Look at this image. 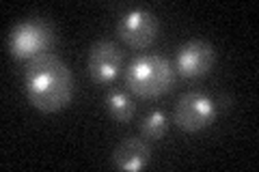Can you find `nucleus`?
<instances>
[{
  "mask_svg": "<svg viewBox=\"0 0 259 172\" xmlns=\"http://www.w3.org/2000/svg\"><path fill=\"white\" fill-rule=\"evenodd\" d=\"M177 71L173 63L160 54H141L127 65L125 86L141 99H158L175 86Z\"/></svg>",
  "mask_w": 259,
  "mask_h": 172,
  "instance_id": "nucleus-2",
  "label": "nucleus"
},
{
  "mask_svg": "<svg viewBox=\"0 0 259 172\" xmlns=\"http://www.w3.org/2000/svg\"><path fill=\"white\" fill-rule=\"evenodd\" d=\"M117 35L132 50H145L158 37V18L147 7H134L119 18Z\"/></svg>",
  "mask_w": 259,
  "mask_h": 172,
  "instance_id": "nucleus-5",
  "label": "nucleus"
},
{
  "mask_svg": "<svg viewBox=\"0 0 259 172\" xmlns=\"http://www.w3.org/2000/svg\"><path fill=\"white\" fill-rule=\"evenodd\" d=\"M54 41V30L44 18H26L18 22L9 32V54L15 61L28 63L35 56L48 52Z\"/></svg>",
  "mask_w": 259,
  "mask_h": 172,
  "instance_id": "nucleus-3",
  "label": "nucleus"
},
{
  "mask_svg": "<svg viewBox=\"0 0 259 172\" xmlns=\"http://www.w3.org/2000/svg\"><path fill=\"white\" fill-rule=\"evenodd\" d=\"M106 108L110 112V117L119 123L132 121L134 112H136L134 101L130 99V95L125 91H121V88H110L106 93Z\"/></svg>",
  "mask_w": 259,
  "mask_h": 172,
  "instance_id": "nucleus-9",
  "label": "nucleus"
},
{
  "mask_svg": "<svg viewBox=\"0 0 259 172\" xmlns=\"http://www.w3.org/2000/svg\"><path fill=\"white\" fill-rule=\"evenodd\" d=\"M216 119V103L209 95L201 91H188L184 93L175 103L173 121L175 125L188 134L201 132L209 127Z\"/></svg>",
  "mask_w": 259,
  "mask_h": 172,
  "instance_id": "nucleus-4",
  "label": "nucleus"
},
{
  "mask_svg": "<svg viewBox=\"0 0 259 172\" xmlns=\"http://www.w3.org/2000/svg\"><path fill=\"white\" fill-rule=\"evenodd\" d=\"M216 63V50L207 41L190 39L184 45H180L175 56V71L182 78H201L209 73V69Z\"/></svg>",
  "mask_w": 259,
  "mask_h": 172,
  "instance_id": "nucleus-7",
  "label": "nucleus"
},
{
  "mask_svg": "<svg viewBox=\"0 0 259 172\" xmlns=\"http://www.w3.org/2000/svg\"><path fill=\"white\" fill-rule=\"evenodd\" d=\"M123 67V52L121 47L110 39H102L91 47L89 52V76L95 84H110L115 82L117 76Z\"/></svg>",
  "mask_w": 259,
  "mask_h": 172,
  "instance_id": "nucleus-6",
  "label": "nucleus"
},
{
  "mask_svg": "<svg viewBox=\"0 0 259 172\" xmlns=\"http://www.w3.org/2000/svg\"><path fill=\"white\" fill-rule=\"evenodd\" d=\"M151 159V149L145 138H136V136H127L123 138L117 149L112 151V166L119 170H143Z\"/></svg>",
  "mask_w": 259,
  "mask_h": 172,
  "instance_id": "nucleus-8",
  "label": "nucleus"
},
{
  "mask_svg": "<svg viewBox=\"0 0 259 172\" xmlns=\"http://www.w3.org/2000/svg\"><path fill=\"white\" fill-rule=\"evenodd\" d=\"M166 132H168V119L164 110H153L141 123V134L143 138H149V140H160V138H164Z\"/></svg>",
  "mask_w": 259,
  "mask_h": 172,
  "instance_id": "nucleus-10",
  "label": "nucleus"
},
{
  "mask_svg": "<svg viewBox=\"0 0 259 172\" xmlns=\"http://www.w3.org/2000/svg\"><path fill=\"white\" fill-rule=\"evenodd\" d=\"M22 80L28 103L39 112H59L71 103L74 73L54 52H44L30 59Z\"/></svg>",
  "mask_w": 259,
  "mask_h": 172,
  "instance_id": "nucleus-1",
  "label": "nucleus"
}]
</instances>
